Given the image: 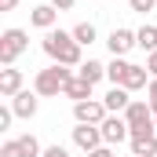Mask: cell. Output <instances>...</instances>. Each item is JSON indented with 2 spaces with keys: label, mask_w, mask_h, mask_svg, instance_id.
<instances>
[{
  "label": "cell",
  "mask_w": 157,
  "mask_h": 157,
  "mask_svg": "<svg viewBox=\"0 0 157 157\" xmlns=\"http://www.w3.org/2000/svg\"><path fill=\"white\" fill-rule=\"evenodd\" d=\"M40 48H44V55L51 59V62H59V66H70V70H77L80 62V44L73 40V33H62V29H48L44 40H40Z\"/></svg>",
  "instance_id": "obj_1"
},
{
  "label": "cell",
  "mask_w": 157,
  "mask_h": 157,
  "mask_svg": "<svg viewBox=\"0 0 157 157\" xmlns=\"http://www.w3.org/2000/svg\"><path fill=\"white\" fill-rule=\"evenodd\" d=\"M77 77L70 66H59V62H51L48 70H40L37 77H33V91H37L40 99H51V95H62V88L70 84V80Z\"/></svg>",
  "instance_id": "obj_2"
},
{
  "label": "cell",
  "mask_w": 157,
  "mask_h": 157,
  "mask_svg": "<svg viewBox=\"0 0 157 157\" xmlns=\"http://www.w3.org/2000/svg\"><path fill=\"white\" fill-rule=\"evenodd\" d=\"M124 121H128V128H132V135H146V132H157L154 128V110H150V102H143V99H132V106L124 110Z\"/></svg>",
  "instance_id": "obj_3"
},
{
  "label": "cell",
  "mask_w": 157,
  "mask_h": 157,
  "mask_svg": "<svg viewBox=\"0 0 157 157\" xmlns=\"http://www.w3.org/2000/svg\"><path fill=\"white\" fill-rule=\"evenodd\" d=\"M29 48L26 29H4L0 33V66H15V59Z\"/></svg>",
  "instance_id": "obj_4"
},
{
  "label": "cell",
  "mask_w": 157,
  "mask_h": 157,
  "mask_svg": "<svg viewBox=\"0 0 157 157\" xmlns=\"http://www.w3.org/2000/svg\"><path fill=\"white\" fill-rule=\"evenodd\" d=\"M99 132H102V143H106V146H117L124 139H132V128H128L124 113H110V117L99 124Z\"/></svg>",
  "instance_id": "obj_5"
},
{
  "label": "cell",
  "mask_w": 157,
  "mask_h": 157,
  "mask_svg": "<svg viewBox=\"0 0 157 157\" xmlns=\"http://www.w3.org/2000/svg\"><path fill=\"white\" fill-rule=\"evenodd\" d=\"M73 117H77V124H102L110 117V110L102 99H84V102H73Z\"/></svg>",
  "instance_id": "obj_6"
},
{
  "label": "cell",
  "mask_w": 157,
  "mask_h": 157,
  "mask_svg": "<svg viewBox=\"0 0 157 157\" xmlns=\"http://www.w3.org/2000/svg\"><path fill=\"white\" fill-rule=\"evenodd\" d=\"M73 146L84 150V154L99 150V146H102V132H99V124H77V128H73Z\"/></svg>",
  "instance_id": "obj_7"
},
{
  "label": "cell",
  "mask_w": 157,
  "mask_h": 157,
  "mask_svg": "<svg viewBox=\"0 0 157 157\" xmlns=\"http://www.w3.org/2000/svg\"><path fill=\"white\" fill-rule=\"evenodd\" d=\"M106 48H110V55H113V59H124L132 48H139L135 29H113V33L106 37Z\"/></svg>",
  "instance_id": "obj_8"
},
{
  "label": "cell",
  "mask_w": 157,
  "mask_h": 157,
  "mask_svg": "<svg viewBox=\"0 0 157 157\" xmlns=\"http://www.w3.org/2000/svg\"><path fill=\"white\" fill-rule=\"evenodd\" d=\"M11 110H15V117H22V121H29V117H37V110H40V95L37 91H18L15 99H11Z\"/></svg>",
  "instance_id": "obj_9"
},
{
  "label": "cell",
  "mask_w": 157,
  "mask_h": 157,
  "mask_svg": "<svg viewBox=\"0 0 157 157\" xmlns=\"http://www.w3.org/2000/svg\"><path fill=\"white\" fill-rule=\"evenodd\" d=\"M22 70H15V66H4V70H0V95H4V99H15V95H18V91H22Z\"/></svg>",
  "instance_id": "obj_10"
},
{
  "label": "cell",
  "mask_w": 157,
  "mask_h": 157,
  "mask_svg": "<svg viewBox=\"0 0 157 157\" xmlns=\"http://www.w3.org/2000/svg\"><path fill=\"white\" fill-rule=\"evenodd\" d=\"M102 102H106V110H110V113H124V110L132 106V91H128V88H121V84H113V88L102 95Z\"/></svg>",
  "instance_id": "obj_11"
},
{
  "label": "cell",
  "mask_w": 157,
  "mask_h": 157,
  "mask_svg": "<svg viewBox=\"0 0 157 157\" xmlns=\"http://www.w3.org/2000/svg\"><path fill=\"white\" fill-rule=\"evenodd\" d=\"M150 70H146V66H135V62H132V66H128V73H124V80H121V88H128V91H139V88H150Z\"/></svg>",
  "instance_id": "obj_12"
},
{
  "label": "cell",
  "mask_w": 157,
  "mask_h": 157,
  "mask_svg": "<svg viewBox=\"0 0 157 157\" xmlns=\"http://www.w3.org/2000/svg\"><path fill=\"white\" fill-rule=\"evenodd\" d=\"M132 157H157V132H146V135H132Z\"/></svg>",
  "instance_id": "obj_13"
},
{
  "label": "cell",
  "mask_w": 157,
  "mask_h": 157,
  "mask_svg": "<svg viewBox=\"0 0 157 157\" xmlns=\"http://www.w3.org/2000/svg\"><path fill=\"white\" fill-rule=\"evenodd\" d=\"M29 22H33L37 29H44V33H48V29H55V22H59V11H55L51 4H40V7H33V11H29Z\"/></svg>",
  "instance_id": "obj_14"
},
{
  "label": "cell",
  "mask_w": 157,
  "mask_h": 157,
  "mask_svg": "<svg viewBox=\"0 0 157 157\" xmlns=\"http://www.w3.org/2000/svg\"><path fill=\"white\" fill-rule=\"evenodd\" d=\"M91 88H95V84H88V80L77 73V77L62 88V95H66V99H73V102H84V99H91Z\"/></svg>",
  "instance_id": "obj_15"
},
{
  "label": "cell",
  "mask_w": 157,
  "mask_h": 157,
  "mask_svg": "<svg viewBox=\"0 0 157 157\" xmlns=\"http://www.w3.org/2000/svg\"><path fill=\"white\" fill-rule=\"evenodd\" d=\"M77 73L88 80V84H99V80L106 77V66H102V62H95V59H88V62H80V66H77Z\"/></svg>",
  "instance_id": "obj_16"
},
{
  "label": "cell",
  "mask_w": 157,
  "mask_h": 157,
  "mask_svg": "<svg viewBox=\"0 0 157 157\" xmlns=\"http://www.w3.org/2000/svg\"><path fill=\"white\" fill-rule=\"evenodd\" d=\"M135 40H139V48H143L146 55H154V51H157V26H143V29H135Z\"/></svg>",
  "instance_id": "obj_17"
},
{
  "label": "cell",
  "mask_w": 157,
  "mask_h": 157,
  "mask_svg": "<svg viewBox=\"0 0 157 157\" xmlns=\"http://www.w3.org/2000/svg\"><path fill=\"white\" fill-rule=\"evenodd\" d=\"M70 33H73V40H77L80 48H88V44H95V26H91V22H77V26H73Z\"/></svg>",
  "instance_id": "obj_18"
},
{
  "label": "cell",
  "mask_w": 157,
  "mask_h": 157,
  "mask_svg": "<svg viewBox=\"0 0 157 157\" xmlns=\"http://www.w3.org/2000/svg\"><path fill=\"white\" fill-rule=\"evenodd\" d=\"M128 66H132L128 59H113V62L106 66V80H110V84H121V80H124V73H128Z\"/></svg>",
  "instance_id": "obj_19"
},
{
  "label": "cell",
  "mask_w": 157,
  "mask_h": 157,
  "mask_svg": "<svg viewBox=\"0 0 157 157\" xmlns=\"http://www.w3.org/2000/svg\"><path fill=\"white\" fill-rule=\"evenodd\" d=\"M0 157H29V154H26L22 139H7V143L0 146Z\"/></svg>",
  "instance_id": "obj_20"
},
{
  "label": "cell",
  "mask_w": 157,
  "mask_h": 157,
  "mask_svg": "<svg viewBox=\"0 0 157 157\" xmlns=\"http://www.w3.org/2000/svg\"><path fill=\"white\" fill-rule=\"evenodd\" d=\"M128 7L139 11V15H146V11H154V7H157V0H128Z\"/></svg>",
  "instance_id": "obj_21"
},
{
  "label": "cell",
  "mask_w": 157,
  "mask_h": 157,
  "mask_svg": "<svg viewBox=\"0 0 157 157\" xmlns=\"http://www.w3.org/2000/svg\"><path fill=\"white\" fill-rule=\"evenodd\" d=\"M11 121H15V110H11V106H0V132H7Z\"/></svg>",
  "instance_id": "obj_22"
},
{
  "label": "cell",
  "mask_w": 157,
  "mask_h": 157,
  "mask_svg": "<svg viewBox=\"0 0 157 157\" xmlns=\"http://www.w3.org/2000/svg\"><path fill=\"white\" fill-rule=\"evenodd\" d=\"M40 157H70V150L59 146V143H51V146H44V154H40Z\"/></svg>",
  "instance_id": "obj_23"
},
{
  "label": "cell",
  "mask_w": 157,
  "mask_h": 157,
  "mask_svg": "<svg viewBox=\"0 0 157 157\" xmlns=\"http://www.w3.org/2000/svg\"><path fill=\"white\" fill-rule=\"evenodd\" d=\"M146 102H150V110H154V117H157V77L150 80V88H146Z\"/></svg>",
  "instance_id": "obj_24"
},
{
  "label": "cell",
  "mask_w": 157,
  "mask_h": 157,
  "mask_svg": "<svg viewBox=\"0 0 157 157\" xmlns=\"http://www.w3.org/2000/svg\"><path fill=\"white\" fill-rule=\"evenodd\" d=\"M84 157H117V154H113V146H106V143H102L99 150H91V154H84Z\"/></svg>",
  "instance_id": "obj_25"
},
{
  "label": "cell",
  "mask_w": 157,
  "mask_h": 157,
  "mask_svg": "<svg viewBox=\"0 0 157 157\" xmlns=\"http://www.w3.org/2000/svg\"><path fill=\"white\" fill-rule=\"evenodd\" d=\"M73 4H77V0H51V7H55V11H70Z\"/></svg>",
  "instance_id": "obj_26"
},
{
  "label": "cell",
  "mask_w": 157,
  "mask_h": 157,
  "mask_svg": "<svg viewBox=\"0 0 157 157\" xmlns=\"http://www.w3.org/2000/svg\"><path fill=\"white\" fill-rule=\"evenodd\" d=\"M146 70H150V77H157V51L146 55Z\"/></svg>",
  "instance_id": "obj_27"
},
{
  "label": "cell",
  "mask_w": 157,
  "mask_h": 157,
  "mask_svg": "<svg viewBox=\"0 0 157 157\" xmlns=\"http://www.w3.org/2000/svg\"><path fill=\"white\" fill-rule=\"evenodd\" d=\"M18 7V0H0V11H15Z\"/></svg>",
  "instance_id": "obj_28"
},
{
  "label": "cell",
  "mask_w": 157,
  "mask_h": 157,
  "mask_svg": "<svg viewBox=\"0 0 157 157\" xmlns=\"http://www.w3.org/2000/svg\"><path fill=\"white\" fill-rule=\"evenodd\" d=\"M154 128H157V121H154Z\"/></svg>",
  "instance_id": "obj_29"
}]
</instances>
